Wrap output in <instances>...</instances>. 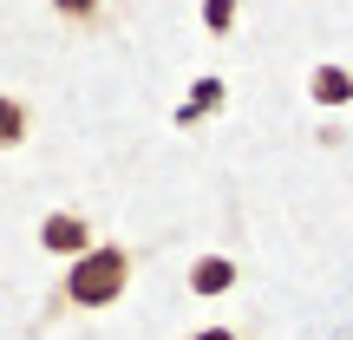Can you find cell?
Wrapping results in <instances>:
<instances>
[{
    "instance_id": "obj_8",
    "label": "cell",
    "mask_w": 353,
    "mask_h": 340,
    "mask_svg": "<svg viewBox=\"0 0 353 340\" xmlns=\"http://www.w3.org/2000/svg\"><path fill=\"white\" fill-rule=\"evenodd\" d=\"M203 26H210L216 39L236 33V0H203Z\"/></svg>"
},
{
    "instance_id": "obj_5",
    "label": "cell",
    "mask_w": 353,
    "mask_h": 340,
    "mask_svg": "<svg viewBox=\"0 0 353 340\" xmlns=\"http://www.w3.org/2000/svg\"><path fill=\"white\" fill-rule=\"evenodd\" d=\"M26 138H33V105L0 92V151H20Z\"/></svg>"
},
{
    "instance_id": "obj_7",
    "label": "cell",
    "mask_w": 353,
    "mask_h": 340,
    "mask_svg": "<svg viewBox=\"0 0 353 340\" xmlns=\"http://www.w3.org/2000/svg\"><path fill=\"white\" fill-rule=\"evenodd\" d=\"M52 13H59V20H72V26H99L105 0H52Z\"/></svg>"
},
{
    "instance_id": "obj_1",
    "label": "cell",
    "mask_w": 353,
    "mask_h": 340,
    "mask_svg": "<svg viewBox=\"0 0 353 340\" xmlns=\"http://www.w3.org/2000/svg\"><path fill=\"white\" fill-rule=\"evenodd\" d=\"M125 288H131V249L125 242H92L79 262H65V281H59L65 308H85V314L125 301Z\"/></svg>"
},
{
    "instance_id": "obj_6",
    "label": "cell",
    "mask_w": 353,
    "mask_h": 340,
    "mask_svg": "<svg viewBox=\"0 0 353 340\" xmlns=\"http://www.w3.org/2000/svg\"><path fill=\"white\" fill-rule=\"evenodd\" d=\"M223 99H229L223 79H196V86H190V105H176V125H196V118H210Z\"/></svg>"
},
{
    "instance_id": "obj_9",
    "label": "cell",
    "mask_w": 353,
    "mask_h": 340,
    "mask_svg": "<svg viewBox=\"0 0 353 340\" xmlns=\"http://www.w3.org/2000/svg\"><path fill=\"white\" fill-rule=\"evenodd\" d=\"M190 340H242V334H236V328H196Z\"/></svg>"
},
{
    "instance_id": "obj_4",
    "label": "cell",
    "mask_w": 353,
    "mask_h": 340,
    "mask_svg": "<svg viewBox=\"0 0 353 340\" xmlns=\"http://www.w3.org/2000/svg\"><path fill=\"white\" fill-rule=\"evenodd\" d=\"M307 99L314 105H353V72L347 66H314L307 72Z\"/></svg>"
},
{
    "instance_id": "obj_3",
    "label": "cell",
    "mask_w": 353,
    "mask_h": 340,
    "mask_svg": "<svg viewBox=\"0 0 353 340\" xmlns=\"http://www.w3.org/2000/svg\"><path fill=\"white\" fill-rule=\"evenodd\" d=\"M236 275L242 268L229 262V255H196V262H190V294H196V301H216V294L236 288Z\"/></svg>"
},
{
    "instance_id": "obj_2",
    "label": "cell",
    "mask_w": 353,
    "mask_h": 340,
    "mask_svg": "<svg viewBox=\"0 0 353 340\" xmlns=\"http://www.w3.org/2000/svg\"><path fill=\"white\" fill-rule=\"evenodd\" d=\"M92 242H99V229H92V216H79V210H52L46 223H39V249L59 255V262H79Z\"/></svg>"
}]
</instances>
